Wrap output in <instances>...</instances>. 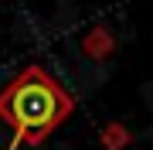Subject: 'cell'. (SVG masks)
I'll use <instances>...</instances> for the list:
<instances>
[{
  "label": "cell",
  "mask_w": 153,
  "mask_h": 150,
  "mask_svg": "<svg viewBox=\"0 0 153 150\" xmlns=\"http://www.w3.org/2000/svg\"><path fill=\"white\" fill-rule=\"evenodd\" d=\"M0 150H4V147H0Z\"/></svg>",
  "instance_id": "obj_2"
},
{
  "label": "cell",
  "mask_w": 153,
  "mask_h": 150,
  "mask_svg": "<svg viewBox=\"0 0 153 150\" xmlns=\"http://www.w3.org/2000/svg\"><path fill=\"white\" fill-rule=\"evenodd\" d=\"M71 113L75 96L41 65H27L0 89V123H7L10 130L7 150H17L21 143L41 147Z\"/></svg>",
  "instance_id": "obj_1"
}]
</instances>
